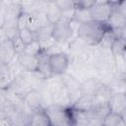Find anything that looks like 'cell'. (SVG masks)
<instances>
[{
  "label": "cell",
  "mask_w": 126,
  "mask_h": 126,
  "mask_svg": "<svg viewBox=\"0 0 126 126\" xmlns=\"http://www.w3.org/2000/svg\"><path fill=\"white\" fill-rule=\"evenodd\" d=\"M108 29L109 28L106 23L90 21L79 26L77 30V36L87 45L94 46L100 42L102 36Z\"/></svg>",
  "instance_id": "6da1fadb"
},
{
  "label": "cell",
  "mask_w": 126,
  "mask_h": 126,
  "mask_svg": "<svg viewBox=\"0 0 126 126\" xmlns=\"http://www.w3.org/2000/svg\"><path fill=\"white\" fill-rule=\"evenodd\" d=\"M47 113L51 126H67L74 125V115L72 106H64L59 104H50L44 108Z\"/></svg>",
  "instance_id": "7a4b0ae2"
},
{
  "label": "cell",
  "mask_w": 126,
  "mask_h": 126,
  "mask_svg": "<svg viewBox=\"0 0 126 126\" xmlns=\"http://www.w3.org/2000/svg\"><path fill=\"white\" fill-rule=\"evenodd\" d=\"M75 28L73 27L72 21L61 19L59 22L53 25L52 37L56 43H69L73 38Z\"/></svg>",
  "instance_id": "3957f363"
},
{
  "label": "cell",
  "mask_w": 126,
  "mask_h": 126,
  "mask_svg": "<svg viewBox=\"0 0 126 126\" xmlns=\"http://www.w3.org/2000/svg\"><path fill=\"white\" fill-rule=\"evenodd\" d=\"M48 64L53 76H61L67 73L71 65V60L69 55L63 51L53 52L48 56Z\"/></svg>",
  "instance_id": "277c9868"
},
{
  "label": "cell",
  "mask_w": 126,
  "mask_h": 126,
  "mask_svg": "<svg viewBox=\"0 0 126 126\" xmlns=\"http://www.w3.org/2000/svg\"><path fill=\"white\" fill-rule=\"evenodd\" d=\"M62 79V82L64 84V87L68 93L71 105L75 103V101L82 95V83L79 82V80L73 76L72 74H63L60 76Z\"/></svg>",
  "instance_id": "5b68a950"
},
{
  "label": "cell",
  "mask_w": 126,
  "mask_h": 126,
  "mask_svg": "<svg viewBox=\"0 0 126 126\" xmlns=\"http://www.w3.org/2000/svg\"><path fill=\"white\" fill-rule=\"evenodd\" d=\"M109 112L110 107L108 100L95 101L89 110V114L91 116L90 125H103V119Z\"/></svg>",
  "instance_id": "8992f818"
},
{
  "label": "cell",
  "mask_w": 126,
  "mask_h": 126,
  "mask_svg": "<svg viewBox=\"0 0 126 126\" xmlns=\"http://www.w3.org/2000/svg\"><path fill=\"white\" fill-rule=\"evenodd\" d=\"M114 4L109 2H96L93 7L90 8L91 16L93 21L99 23H107L111 13L113 11Z\"/></svg>",
  "instance_id": "52a82bcc"
},
{
  "label": "cell",
  "mask_w": 126,
  "mask_h": 126,
  "mask_svg": "<svg viewBox=\"0 0 126 126\" xmlns=\"http://www.w3.org/2000/svg\"><path fill=\"white\" fill-rule=\"evenodd\" d=\"M24 104L26 109L32 114L37 110L45 108L43 106L42 94L40 90H31L24 96Z\"/></svg>",
  "instance_id": "ba28073f"
},
{
  "label": "cell",
  "mask_w": 126,
  "mask_h": 126,
  "mask_svg": "<svg viewBox=\"0 0 126 126\" xmlns=\"http://www.w3.org/2000/svg\"><path fill=\"white\" fill-rule=\"evenodd\" d=\"M17 58V51L12 39L6 38L0 42V63L11 65Z\"/></svg>",
  "instance_id": "9c48e42d"
},
{
  "label": "cell",
  "mask_w": 126,
  "mask_h": 126,
  "mask_svg": "<svg viewBox=\"0 0 126 126\" xmlns=\"http://www.w3.org/2000/svg\"><path fill=\"white\" fill-rule=\"evenodd\" d=\"M16 60L19 62V64L23 67L25 71H30V72L36 71L38 67V63H39L38 55L28 52V51H24L18 54Z\"/></svg>",
  "instance_id": "30bf717a"
},
{
  "label": "cell",
  "mask_w": 126,
  "mask_h": 126,
  "mask_svg": "<svg viewBox=\"0 0 126 126\" xmlns=\"http://www.w3.org/2000/svg\"><path fill=\"white\" fill-rule=\"evenodd\" d=\"M108 104L110 107V111L122 114V112L126 109V92L124 91L112 93V94L108 98Z\"/></svg>",
  "instance_id": "8fae6325"
},
{
  "label": "cell",
  "mask_w": 126,
  "mask_h": 126,
  "mask_svg": "<svg viewBox=\"0 0 126 126\" xmlns=\"http://www.w3.org/2000/svg\"><path fill=\"white\" fill-rule=\"evenodd\" d=\"M52 29H53L52 24H48L46 26H43L37 29L35 32H33L34 41L40 43L41 47H43V45L47 44L48 42H51V43L55 42L52 37Z\"/></svg>",
  "instance_id": "7c38bea8"
},
{
  "label": "cell",
  "mask_w": 126,
  "mask_h": 126,
  "mask_svg": "<svg viewBox=\"0 0 126 126\" xmlns=\"http://www.w3.org/2000/svg\"><path fill=\"white\" fill-rule=\"evenodd\" d=\"M107 27L111 30H122L126 28V16L121 13L119 10H117L114 6L113 11L111 13V16L109 20L106 23Z\"/></svg>",
  "instance_id": "4fadbf2b"
},
{
  "label": "cell",
  "mask_w": 126,
  "mask_h": 126,
  "mask_svg": "<svg viewBox=\"0 0 126 126\" xmlns=\"http://www.w3.org/2000/svg\"><path fill=\"white\" fill-rule=\"evenodd\" d=\"M62 10L59 8L57 3L55 1H50L46 3L45 6V16L48 20V22L52 25L56 24L62 19Z\"/></svg>",
  "instance_id": "5bb4252c"
},
{
  "label": "cell",
  "mask_w": 126,
  "mask_h": 126,
  "mask_svg": "<svg viewBox=\"0 0 126 126\" xmlns=\"http://www.w3.org/2000/svg\"><path fill=\"white\" fill-rule=\"evenodd\" d=\"M16 75L10 65L0 64V86L1 89H7L15 80Z\"/></svg>",
  "instance_id": "9a60e30c"
},
{
  "label": "cell",
  "mask_w": 126,
  "mask_h": 126,
  "mask_svg": "<svg viewBox=\"0 0 126 126\" xmlns=\"http://www.w3.org/2000/svg\"><path fill=\"white\" fill-rule=\"evenodd\" d=\"M31 126H51L49 117L45 112L44 108L37 110L32 114L30 124Z\"/></svg>",
  "instance_id": "2e32d148"
},
{
  "label": "cell",
  "mask_w": 126,
  "mask_h": 126,
  "mask_svg": "<svg viewBox=\"0 0 126 126\" xmlns=\"http://www.w3.org/2000/svg\"><path fill=\"white\" fill-rule=\"evenodd\" d=\"M94 103V98L90 96V95H86V94H82L76 101L75 103L72 105L75 109L77 110H82V111H89L91 109V107L93 106V104Z\"/></svg>",
  "instance_id": "e0dca14e"
},
{
  "label": "cell",
  "mask_w": 126,
  "mask_h": 126,
  "mask_svg": "<svg viewBox=\"0 0 126 126\" xmlns=\"http://www.w3.org/2000/svg\"><path fill=\"white\" fill-rule=\"evenodd\" d=\"M110 50L115 57H122L126 52V39L121 36H117Z\"/></svg>",
  "instance_id": "ac0fdd59"
},
{
  "label": "cell",
  "mask_w": 126,
  "mask_h": 126,
  "mask_svg": "<svg viewBox=\"0 0 126 126\" xmlns=\"http://www.w3.org/2000/svg\"><path fill=\"white\" fill-rule=\"evenodd\" d=\"M104 126H125L122 115L116 112L110 111L103 119Z\"/></svg>",
  "instance_id": "d6986e66"
},
{
  "label": "cell",
  "mask_w": 126,
  "mask_h": 126,
  "mask_svg": "<svg viewBox=\"0 0 126 126\" xmlns=\"http://www.w3.org/2000/svg\"><path fill=\"white\" fill-rule=\"evenodd\" d=\"M73 20L76 21V22H78L79 24H84V23L93 21L92 16H91L90 9H79V8H75Z\"/></svg>",
  "instance_id": "ffe728a7"
},
{
  "label": "cell",
  "mask_w": 126,
  "mask_h": 126,
  "mask_svg": "<svg viewBox=\"0 0 126 126\" xmlns=\"http://www.w3.org/2000/svg\"><path fill=\"white\" fill-rule=\"evenodd\" d=\"M116 37H117L116 32L113 30L108 29L105 32L104 35L102 36V38H101L100 42L98 43V45L101 46L102 48H105V49H111V46H112V44H113V42H114Z\"/></svg>",
  "instance_id": "44dd1931"
},
{
  "label": "cell",
  "mask_w": 126,
  "mask_h": 126,
  "mask_svg": "<svg viewBox=\"0 0 126 126\" xmlns=\"http://www.w3.org/2000/svg\"><path fill=\"white\" fill-rule=\"evenodd\" d=\"M19 36L22 39V41L28 46L31 43L34 41V36H33V32L30 30L29 28H24L19 30Z\"/></svg>",
  "instance_id": "7402d4cb"
},
{
  "label": "cell",
  "mask_w": 126,
  "mask_h": 126,
  "mask_svg": "<svg viewBox=\"0 0 126 126\" xmlns=\"http://www.w3.org/2000/svg\"><path fill=\"white\" fill-rule=\"evenodd\" d=\"M55 2L59 6V8L62 10V12H67L75 9L74 0H56Z\"/></svg>",
  "instance_id": "603a6c76"
},
{
  "label": "cell",
  "mask_w": 126,
  "mask_h": 126,
  "mask_svg": "<svg viewBox=\"0 0 126 126\" xmlns=\"http://www.w3.org/2000/svg\"><path fill=\"white\" fill-rule=\"evenodd\" d=\"M97 0H74L75 8L79 9H90L93 7Z\"/></svg>",
  "instance_id": "cb8c5ba5"
},
{
  "label": "cell",
  "mask_w": 126,
  "mask_h": 126,
  "mask_svg": "<svg viewBox=\"0 0 126 126\" xmlns=\"http://www.w3.org/2000/svg\"><path fill=\"white\" fill-rule=\"evenodd\" d=\"M12 41H13V44H14L15 49H16V51H17V55L20 54V53H22V52H24V51L26 50L27 45L22 41V39L20 38L19 34L16 35L15 37H13V38H12Z\"/></svg>",
  "instance_id": "d4e9b609"
},
{
  "label": "cell",
  "mask_w": 126,
  "mask_h": 126,
  "mask_svg": "<svg viewBox=\"0 0 126 126\" xmlns=\"http://www.w3.org/2000/svg\"><path fill=\"white\" fill-rule=\"evenodd\" d=\"M114 6L117 10H119L121 13H123L126 16V0H121L117 4H114Z\"/></svg>",
  "instance_id": "484cf974"
},
{
  "label": "cell",
  "mask_w": 126,
  "mask_h": 126,
  "mask_svg": "<svg viewBox=\"0 0 126 126\" xmlns=\"http://www.w3.org/2000/svg\"><path fill=\"white\" fill-rule=\"evenodd\" d=\"M121 0H101L100 2H109V3H112V4H117Z\"/></svg>",
  "instance_id": "4316f807"
},
{
  "label": "cell",
  "mask_w": 126,
  "mask_h": 126,
  "mask_svg": "<svg viewBox=\"0 0 126 126\" xmlns=\"http://www.w3.org/2000/svg\"><path fill=\"white\" fill-rule=\"evenodd\" d=\"M122 118H123V121H124V123H125V126H126V109L122 112Z\"/></svg>",
  "instance_id": "83f0119b"
},
{
  "label": "cell",
  "mask_w": 126,
  "mask_h": 126,
  "mask_svg": "<svg viewBox=\"0 0 126 126\" xmlns=\"http://www.w3.org/2000/svg\"><path fill=\"white\" fill-rule=\"evenodd\" d=\"M43 1H45V2H50V1H56V0H43Z\"/></svg>",
  "instance_id": "f1b7e54d"
}]
</instances>
